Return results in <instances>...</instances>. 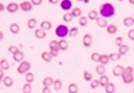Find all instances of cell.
Masks as SVG:
<instances>
[{
	"mask_svg": "<svg viewBox=\"0 0 134 93\" xmlns=\"http://www.w3.org/2000/svg\"><path fill=\"white\" fill-rule=\"evenodd\" d=\"M40 28H42L43 30H49L53 28V23L49 20H43L40 22Z\"/></svg>",
	"mask_w": 134,
	"mask_h": 93,
	"instance_id": "4fadbf2b",
	"label": "cell"
},
{
	"mask_svg": "<svg viewBox=\"0 0 134 93\" xmlns=\"http://www.w3.org/2000/svg\"><path fill=\"white\" fill-rule=\"evenodd\" d=\"M42 1H43V0H30V2L34 4V6H38V5H40V4L42 3Z\"/></svg>",
	"mask_w": 134,
	"mask_h": 93,
	"instance_id": "f6af8a7d",
	"label": "cell"
},
{
	"mask_svg": "<svg viewBox=\"0 0 134 93\" xmlns=\"http://www.w3.org/2000/svg\"><path fill=\"white\" fill-rule=\"evenodd\" d=\"M128 51H129V47H128L127 45L122 44L120 47H118V53L120 54L121 56L126 55V54L128 53Z\"/></svg>",
	"mask_w": 134,
	"mask_h": 93,
	"instance_id": "44dd1931",
	"label": "cell"
},
{
	"mask_svg": "<svg viewBox=\"0 0 134 93\" xmlns=\"http://www.w3.org/2000/svg\"><path fill=\"white\" fill-rule=\"evenodd\" d=\"M106 30H107V33L109 34H115V33L118 32V27H117V25L113 24V23H110L106 27Z\"/></svg>",
	"mask_w": 134,
	"mask_h": 93,
	"instance_id": "9a60e30c",
	"label": "cell"
},
{
	"mask_svg": "<svg viewBox=\"0 0 134 93\" xmlns=\"http://www.w3.org/2000/svg\"><path fill=\"white\" fill-rule=\"evenodd\" d=\"M72 6H73V3H72L71 0H63V1L60 2V8H62L63 10H65V11L70 10V9L72 8Z\"/></svg>",
	"mask_w": 134,
	"mask_h": 93,
	"instance_id": "8fae6325",
	"label": "cell"
},
{
	"mask_svg": "<svg viewBox=\"0 0 134 93\" xmlns=\"http://www.w3.org/2000/svg\"><path fill=\"white\" fill-rule=\"evenodd\" d=\"M72 14H73V16L74 17H81L82 15V9H81L80 7H75L74 9H73V11H72Z\"/></svg>",
	"mask_w": 134,
	"mask_h": 93,
	"instance_id": "d590c367",
	"label": "cell"
},
{
	"mask_svg": "<svg viewBox=\"0 0 134 93\" xmlns=\"http://www.w3.org/2000/svg\"><path fill=\"white\" fill-rule=\"evenodd\" d=\"M96 72L97 74H99L100 76L102 75H105V72H106V69H105V66L104 65H98V66L96 67Z\"/></svg>",
	"mask_w": 134,
	"mask_h": 93,
	"instance_id": "4dcf8cb0",
	"label": "cell"
},
{
	"mask_svg": "<svg viewBox=\"0 0 134 93\" xmlns=\"http://www.w3.org/2000/svg\"><path fill=\"white\" fill-rule=\"evenodd\" d=\"M59 1H60V0H48V2L52 3V4H57Z\"/></svg>",
	"mask_w": 134,
	"mask_h": 93,
	"instance_id": "f907efd6",
	"label": "cell"
},
{
	"mask_svg": "<svg viewBox=\"0 0 134 93\" xmlns=\"http://www.w3.org/2000/svg\"><path fill=\"white\" fill-rule=\"evenodd\" d=\"M100 57L101 55L99 53H97V52H94V53L91 54V60L93 61V62H96V63L100 62Z\"/></svg>",
	"mask_w": 134,
	"mask_h": 93,
	"instance_id": "836d02e7",
	"label": "cell"
},
{
	"mask_svg": "<svg viewBox=\"0 0 134 93\" xmlns=\"http://www.w3.org/2000/svg\"><path fill=\"white\" fill-rule=\"evenodd\" d=\"M53 58H54V57L52 56L51 52H47V51H44V52H42V53H41V59L44 61V62H47V63H49Z\"/></svg>",
	"mask_w": 134,
	"mask_h": 93,
	"instance_id": "e0dca14e",
	"label": "cell"
},
{
	"mask_svg": "<svg viewBox=\"0 0 134 93\" xmlns=\"http://www.w3.org/2000/svg\"><path fill=\"white\" fill-rule=\"evenodd\" d=\"M12 58H13V61L16 62V63H21L23 61V58H24V54L22 53L20 50H18L16 53H14L12 55Z\"/></svg>",
	"mask_w": 134,
	"mask_h": 93,
	"instance_id": "9c48e42d",
	"label": "cell"
},
{
	"mask_svg": "<svg viewBox=\"0 0 134 93\" xmlns=\"http://www.w3.org/2000/svg\"><path fill=\"white\" fill-rule=\"evenodd\" d=\"M36 24H37V20L35 19V18H29V19L27 20V27L29 29H34L35 27H36Z\"/></svg>",
	"mask_w": 134,
	"mask_h": 93,
	"instance_id": "484cf974",
	"label": "cell"
},
{
	"mask_svg": "<svg viewBox=\"0 0 134 93\" xmlns=\"http://www.w3.org/2000/svg\"><path fill=\"white\" fill-rule=\"evenodd\" d=\"M121 77H122V81H123L125 84H131L134 81L133 73H130V72H128L126 70L123 72Z\"/></svg>",
	"mask_w": 134,
	"mask_h": 93,
	"instance_id": "277c9868",
	"label": "cell"
},
{
	"mask_svg": "<svg viewBox=\"0 0 134 93\" xmlns=\"http://www.w3.org/2000/svg\"><path fill=\"white\" fill-rule=\"evenodd\" d=\"M78 33H79V27H71L70 30H69V35H70V37H76Z\"/></svg>",
	"mask_w": 134,
	"mask_h": 93,
	"instance_id": "e575fe53",
	"label": "cell"
},
{
	"mask_svg": "<svg viewBox=\"0 0 134 93\" xmlns=\"http://www.w3.org/2000/svg\"><path fill=\"white\" fill-rule=\"evenodd\" d=\"M69 30H70V28H69L67 25H65V24H60L59 27H57L54 33H55V35H57L58 38L64 39V38H66L67 35H69Z\"/></svg>",
	"mask_w": 134,
	"mask_h": 93,
	"instance_id": "7a4b0ae2",
	"label": "cell"
},
{
	"mask_svg": "<svg viewBox=\"0 0 134 93\" xmlns=\"http://www.w3.org/2000/svg\"><path fill=\"white\" fill-rule=\"evenodd\" d=\"M22 91H23V93H31V91H32L31 83H25L22 87Z\"/></svg>",
	"mask_w": 134,
	"mask_h": 93,
	"instance_id": "f546056e",
	"label": "cell"
},
{
	"mask_svg": "<svg viewBox=\"0 0 134 93\" xmlns=\"http://www.w3.org/2000/svg\"><path fill=\"white\" fill-rule=\"evenodd\" d=\"M3 84L5 85L6 87H11L12 85H13L14 81L13 79H12V77H10V76H6L4 79H3Z\"/></svg>",
	"mask_w": 134,
	"mask_h": 93,
	"instance_id": "d4e9b609",
	"label": "cell"
},
{
	"mask_svg": "<svg viewBox=\"0 0 134 93\" xmlns=\"http://www.w3.org/2000/svg\"><path fill=\"white\" fill-rule=\"evenodd\" d=\"M91 88L92 89H96V88H98L99 86H101L100 85V81H99V79H93L92 81H91Z\"/></svg>",
	"mask_w": 134,
	"mask_h": 93,
	"instance_id": "60d3db41",
	"label": "cell"
},
{
	"mask_svg": "<svg viewBox=\"0 0 134 93\" xmlns=\"http://www.w3.org/2000/svg\"><path fill=\"white\" fill-rule=\"evenodd\" d=\"M118 1H121V2H122V1H124V0H118Z\"/></svg>",
	"mask_w": 134,
	"mask_h": 93,
	"instance_id": "9f6ffc18",
	"label": "cell"
},
{
	"mask_svg": "<svg viewBox=\"0 0 134 93\" xmlns=\"http://www.w3.org/2000/svg\"><path fill=\"white\" fill-rule=\"evenodd\" d=\"M54 80L53 77H46L43 81H42V84H43V86L44 87H51L54 85Z\"/></svg>",
	"mask_w": 134,
	"mask_h": 93,
	"instance_id": "7402d4cb",
	"label": "cell"
},
{
	"mask_svg": "<svg viewBox=\"0 0 134 93\" xmlns=\"http://www.w3.org/2000/svg\"><path fill=\"white\" fill-rule=\"evenodd\" d=\"M93 44V38L90 33H86L84 37H83V45L85 48H90Z\"/></svg>",
	"mask_w": 134,
	"mask_h": 93,
	"instance_id": "8992f818",
	"label": "cell"
},
{
	"mask_svg": "<svg viewBox=\"0 0 134 93\" xmlns=\"http://www.w3.org/2000/svg\"><path fill=\"white\" fill-rule=\"evenodd\" d=\"M99 81H100V85L102 87H105L107 86L108 84L110 83V80H109V77L108 76H106V75H102V76H100V79H99Z\"/></svg>",
	"mask_w": 134,
	"mask_h": 93,
	"instance_id": "ac0fdd59",
	"label": "cell"
},
{
	"mask_svg": "<svg viewBox=\"0 0 134 93\" xmlns=\"http://www.w3.org/2000/svg\"><path fill=\"white\" fill-rule=\"evenodd\" d=\"M68 91L69 93H78L79 92V87L76 83H70L68 87Z\"/></svg>",
	"mask_w": 134,
	"mask_h": 93,
	"instance_id": "cb8c5ba5",
	"label": "cell"
},
{
	"mask_svg": "<svg viewBox=\"0 0 134 93\" xmlns=\"http://www.w3.org/2000/svg\"><path fill=\"white\" fill-rule=\"evenodd\" d=\"M105 91L106 93H114L115 92V84L114 83H109L107 86L105 87Z\"/></svg>",
	"mask_w": 134,
	"mask_h": 93,
	"instance_id": "d6a6232c",
	"label": "cell"
},
{
	"mask_svg": "<svg viewBox=\"0 0 134 93\" xmlns=\"http://www.w3.org/2000/svg\"><path fill=\"white\" fill-rule=\"evenodd\" d=\"M79 24H80L82 27H87V24H88V17H86V16H81L80 19H79Z\"/></svg>",
	"mask_w": 134,
	"mask_h": 93,
	"instance_id": "74e56055",
	"label": "cell"
},
{
	"mask_svg": "<svg viewBox=\"0 0 134 93\" xmlns=\"http://www.w3.org/2000/svg\"><path fill=\"white\" fill-rule=\"evenodd\" d=\"M125 70L126 71H128V72H130V73H133L134 72V69H133V67L132 66H128L125 68Z\"/></svg>",
	"mask_w": 134,
	"mask_h": 93,
	"instance_id": "7dc6e473",
	"label": "cell"
},
{
	"mask_svg": "<svg viewBox=\"0 0 134 93\" xmlns=\"http://www.w3.org/2000/svg\"><path fill=\"white\" fill-rule=\"evenodd\" d=\"M77 1H79V2H84V3H89V2H90V0H77Z\"/></svg>",
	"mask_w": 134,
	"mask_h": 93,
	"instance_id": "f5cc1de1",
	"label": "cell"
},
{
	"mask_svg": "<svg viewBox=\"0 0 134 93\" xmlns=\"http://www.w3.org/2000/svg\"><path fill=\"white\" fill-rule=\"evenodd\" d=\"M42 93H52L51 91V89H49V87H44L42 88Z\"/></svg>",
	"mask_w": 134,
	"mask_h": 93,
	"instance_id": "bcb514c9",
	"label": "cell"
},
{
	"mask_svg": "<svg viewBox=\"0 0 134 93\" xmlns=\"http://www.w3.org/2000/svg\"><path fill=\"white\" fill-rule=\"evenodd\" d=\"M19 8V4L15 3V2H10V3H8V5L6 6V10L9 13H15Z\"/></svg>",
	"mask_w": 134,
	"mask_h": 93,
	"instance_id": "52a82bcc",
	"label": "cell"
},
{
	"mask_svg": "<svg viewBox=\"0 0 134 93\" xmlns=\"http://www.w3.org/2000/svg\"><path fill=\"white\" fill-rule=\"evenodd\" d=\"M18 50H19V49L15 46H10L9 48H8V52H9V53H11L12 55H13L14 53H16Z\"/></svg>",
	"mask_w": 134,
	"mask_h": 93,
	"instance_id": "b9f144b4",
	"label": "cell"
},
{
	"mask_svg": "<svg viewBox=\"0 0 134 93\" xmlns=\"http://www.w3.org/2000/svg\"><path fill=\"white\" fill-rule=\"evenodd\" d=\"M34 37L36 39H38V40H43L47 37V33L42 28H37V29L34 30Z\"/></svg>",
	"mask_w": 134,
	"mask_h": 93,
	"instance_id": "30bf717a",
	"label": "cell"
},
{
	"mask_svg": "<svg viewBox=\"0 0 134 93\" xmlns=\"http://www.w3.org/2000/svg\"><path fill=\"white\" fill-rule=\"evenodd\" d=\"M9 30H10V33H13V34H17V33H19V30H20L19 24L15 23V22L11 23V24H10V27H9Z\"/></svg>",
	"mask_w": 134,
	"mask_h": 93,
	"instance_id": "d6986e66",
	"label": "cell"
},
{
	"mask_svg": "<svg viewBox=\"0 0 134 93\" xmlns=\"http://www.w3.org/2000/svg\"><path fill=\"white\" fill-rule=\"evenodd\" d=\"M110 57H109V55H106V54H103V55H101V57H100V63L101 65H107L108 63L110 62Z\"/></svg>",
	"mask_w": 134,
	"mask_h": 93,
	"instance_id": "603a6c76",
	"label": "cell"
},
{
	"mask_svg": "<svg viewBox=\"0 0 134 93\" xmlns=\"http://www.w3.org/2000/svg\"><path fill=\"white\" fill-rule=\"evenodd\" d=\"M32 5H34V4H32L30 1H22V2L19 4L20 9H21L22 11H24V12L31 11V10H32V8H34Z\"/></svg>",
	"mask_w": 134,
	"mask_h": 93,
	"instance_id": "5b68a950",
	"label": "cell"
},
{
	"mask_svg": "<svg viewBox=\"0 0 134 93\" xmlns=\"http://www.w3.org/2000/svg\"><path fill=\"white\" fill-rule=\"evenodd\" d=\"M123 23L124 25L127 27H133L134 25V17L133 16H126L124 19H123Z\"/></svg>",
	"mask_w": 134,
	"mask_h": 93,
	"instance_id": "5bb4252c",
	"label": "cell"
},
{
	"mask_svg": "<svg viewBox=\"0 0 134 93\" xmlns=\"http://www.w3.org/2000/svg\"><path fill=\"white\" fill-rule=\"evenodd\" d=\"M59 47H60V51H67L69 49V43H68L67 40L65 39H62V40H59Z\"/></svg>",
	"mask_w": 134,
	"mask_h": 93,
	"instance_id": "2e32d148",
	"label": "cell"
},
{
	"mask_svg": "<svg viewBox=\"0 0 134 93\" xmlns=\"http://www.w3.org/2000/svg\"><path fill=\"white\" fill-rule=\"evenodd\" d=\"M25 81L26 83H32L34 81V75L32 72H27L25 74Z\"/></svg>",
	"mask_w": 134,
	"mask_h": 93,
	"instance_id": "1f68e13d",
	"label": "cell"
},
{
	"mask_svg": "<svg viewBox=\"0 0 134 93\" xmlns=\"http://www.w3.org/2000/svg\"><path fill=\"white\" fill-rule=\"evenodd\" d=\"M122 43H123V38L122 37H117L115 39V44H116L117 47H120L122 45Z\"/></svg>",
	"mask_w": 134,
	"mask_h": 93,
	"instance_id": "7bdbcfd3",
	"label": "cell"
},
{
	"mask_svg": "<svg viewBox=\"0 0 134 93\" xmlns=\"http://www.w3.org/2000/svg\"><path fill=\"white\" fill-rule=\"evenodd\" d=\"M5 9V5L3 3H0V11H3Z\"/></svg>",
	"mask_w": 134,
	"mask_h": 93,
	"instance_id": "816d5d0a",
	"label": "cell"
},
{
	"mask_svg": "<svg viewBox=\"0 0 134 93\" xmlns=\"http://www.w3.org/2000/svg\"><path fill=\"white\" fill-rule=\"evenodd\" d=\"M0 67H1V69H2V70H4V71H7V70L10 68L9 62H8L6 59H2V60L0 61Z\"/></svg>",
	"mask_w": 134,
	"mask_h": 93,
	"instance_id": "4316f807",
	"label": "cell"
},
{
	"mask_svg": "<svg viewBox=\"0 0 134 93\" xmlns=\"http://www.w3.org/2000/svg\"><path fill=\"white\" fill-rule=\"evenodd\" d=\"M73 17H74V16H73V14L68 12V13L63 15V20H64L65 22H71L72 19H73Z\"/></svg>",
	"mask_w": 134,
	"mask_h": 93,
	"instance_id": "ab89813d",
	"label": "cell"
},
{
	"mask_svg": "<svg viewBox=\"0 0 134 93\" xmlns=\"http://www.w3.org/2000/svg\"><path fill=\"white\" fill-rule=\"evenodd\" d=\"M98 12H97V10H91V11H89V13H88V18L90 20H96L99 16H98Z\"/></svg>",
	"mask_w": 134,
	"mask_h": 93,
	"instance_id": "83f0119b",
	"label": "cell"
},
{
	"mask_svg": "<svg viewBox=\"0 0 134 93\" xmlns=\"http://www.w3.org/2000/svg\"><path fill=\"white\" fill-rule=\"evenodd\" d=\"M125 71V67L121 66V65H116L114 67V69H113V75H114L115 77H119V76H122V74L123 72Z\"/></svg>",
	"mask_w": 134,
	"mask_h": 93,
	"instance_id": "ba28073f",
	"label": "cell"
},
{
	"mask_svg": "<svg viewBox=\"0 0 134 93\" xmlns=\"http://www.w3.org/2000/svg\"><path fill=\"white\" fill-rule=\"evenodd\" d=\"M109 57H110L111 61H119L121 58V55L119 53H111L109 54Z\"/></svg>",
	"mask_w": 134,
	"mask_h": 93,
	"instance_id": "f35d334b",
	"label": "cell"
},
{
	"mask_svg": "<svg viewBox=\"0 0 134 93\" xmlns=\"http://www.w3.org/2000/svg\"><path fill=\"white\" fill-rule=\"evenodd\" d=\"M30 68H31V65H30L29 62L22 61L19 65H18V67H17V72L19 74H26L27 72H29Z\"/></svg>",
	"mask_w": 134,
	"mask_h": 93,
	"instance_id": "3957f363",
	"label": "cell"
},
{
	"mask_svg": "<svg viewBox=\"0 0 134 93\" xmlns=\"http://www.w3.org/2000/svg\"><path fill=\"white\" fill-rule=\"evenodd\" d=\"M48 47H49V50H51V51H60V47H59V40H51L49 46Z\"/></svg>",
	"mask_w": 134,
	"mask_h": 93,
	"instance_id": "ffe728a7",
	"label": "cell"
},
{
	"mask_svg": "<svg viewBox=\"0 0 134 93\" xmlns=\"http://www.w3.org/2000/svg\"><path fill=\"white\" fill-rule=\"evenodd\" d=\"M95 21H96L97 25L102 27V28L107 27V25H108V22H107V20H106V18H105V17H102V16H99Z\"/></svg>",
	"mask_w": 134,
	"mask_h": 93,
	"instance_id": "7c38bea8",
	"label": "cell"
},
{
	"mask_svg": "<svg viewBox=\"0 0 134 93\" xmlns=\"http://www.w3.org/2000/svg\"><path fill=\"white\" fill-rule=\"evenodd\" d=\"M127 35H128V39H129V40H133L134 42V29H130V30L128 32Z\"/></svg>",
	"mask_w": 134,
	"mask_h": 93,
	"instance_id": "ee69618b",
	"label": "cell"
},
{
	"mask_svg": "<svg viewBox=\"0 0 134 93\" xmlns=\"http://www.w3.org/2000/svg\"><path fill=\"white\" fill-rule=\"evenodd\" d=\"M3 38H4V33L0 32V40H3Z\"/></svg>",
	"mask_w": 134,
	"mask_h": 93,
	"instance_id": "db71d44e",
	"label": "cell"
},
{
	"mask_svg": "<svg viewBox=\"0 0 134 93\" xmlns=\"http://www.w3.org/2000/svg\"><path fill=\"white\" fill-rule=\"evenodd\" d=\"M128 1H129V3H130V4L134 5V0H128Z\"/></svg>",
	"mask_w": 134,
	"mask_h": 93,
	"instance_id": "11a10c76",
	"label": "cell"
},
{
	"mask_svg": "<svg viewBox=\"0 0 134 93\" xmlns=\"http://www.w3.org/2000/svg\"><path fill=\"white\" fill-rule=\"evenodd\" d=\"M83 77H84V79L86 80V81H88V82H89V81L91 82V81L93 80V75L90 73L89 71H84V72H83Z\"/></svg>",
	"mask_w": 134,
	"mask_h": 93,
	"instance_id": "8d00e7d4",
	"label": "cell"
},
{
	"mask_svg": "<svg viewBox=\"0 0 134 93\" xmlns=\"http://www.w3.org/2000/svg\"><path fill=\"white\" fill-rule=\"evenodd\" d=\"M4 78H5V76H4V70H2V71H0V80L3 81Z\"/></svg>",
	"mask_w": 134,
	"mask_h": 93,
	"instance_id": "681fc988",
	"label": "cell"
},
{
	"mask_svg": "<svg viewBox=\"0 0 134 93\" xmlns=\"http://www.w3.org/2000/svg\"><path fill=\"white\" fill-rule=\"evenodd\" d=\"M54 88L55 91H60V89H62V87H63V82H62V80L60 79H55L54 82Z\"/></svg>",
	"mask_w": 134,
	"mask_h": 93,
	"instance_id": "f1b7e54d",
	"label": "cell"
},
{
	"mask_svg": "<svg viewBox=\"0 0 134 93\" xmlns=\"http://www.w3.org/2000/svg\"><path fill=\"white\" fill-rule=\"evenodd\" d=\"M100 14L102 17H105V18H109V17H112L114 16L115 14V7L113 4L106 2V3H103L100 6Z\"/></svg>",
	"mask_w": 134,
	"mask_h": 93,
	"instance_id": "6da1fadb",
	"label": "cell"
},
{
	"mask_svg": "<svg viewBox=\"0 0 134 93\" xmlns=\"http://www.w3.org/2000/svg\"><path fill=\"white\" fill-rule=\"evenodd\" d=\"M59 52L60 51H51V54H52L53 57H58L59 56Z\"/></svg>",
	"mask_w": 134,
	"mask_h": 93,
	"instance_id": "c3c4849f",
	"label": "cell"
}]
</instances>
